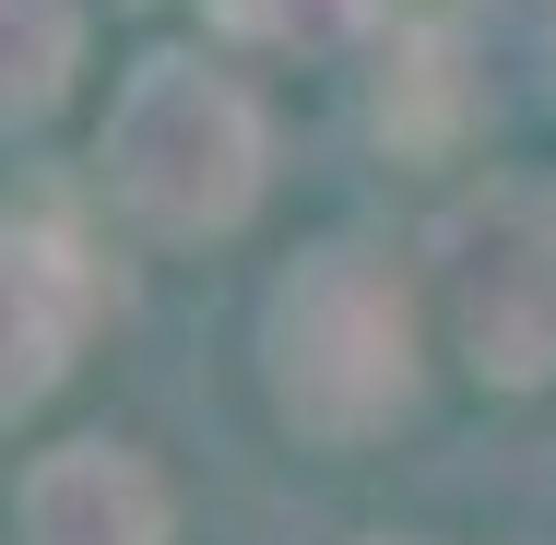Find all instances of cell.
<instances>
[{
	"label": "cell",
	"instance_id": "cell-1",
	"mask_svg": "<svg viewBox=\"0 0 556 545\" xmlns=\"http://www.w3.org/2000/svg\"><path fill=\"white\" fill-rule=\"evenodd\" d=\"M261 380H273V416L320 450H367L415 416L427 392V344H415V297L379 249H308L273 297H261Z\"/></svg>",
	"mask_w": 556,
	"mask_h": 545
},
{
	"label": "cell",
	"instance_id": "cell-2",
	"mask_svg": "<svg viewBox=\"0 0 556 545\" xmlns=\"http://www.w3.org/2000/svg\"><path fill=\"white\" fill-rule=\"evenodd\" d=\"M96 178L142 237H225L273 178V119L202 48H154L96 131Z\"/></svg>",
	"mask_w": 556,
	"mask_h": 545
},
{
	"label": "cell",
	"instance_id": "cell-3",
	"mask_svg": "<svg viewBox=\"0 0 556 545\" xmlns=\"http://www.w3.org/2000/svg\"><path fill=\"white\" fill-rule=\"evenodd\" d=\"M427 273L473 380L497 392L556 380V178H473L427 237Z\"/></svg>",
	"mask_w": 556,
	"mask_h": 545
},
{
	"label": "cell",
	"instance_id": "cell-4",
	"mask_svg": "<svg viewBox=\"0 0 556 545\" xmlns=\"http://www.w3.org/2000/svg\"><path fill=\"white\" fill-rule=\"evenodd\" d=\"M96 321V273L60 225H12L0 214V428L36 416L72 380V344Z\"/></svg>",
	"mask_w": 556,
	"mask_h": 545
},
{
	"label": "cell",
	"instance_id": "cell-5",
	"mask_svg": "<svg viewBox=\"0 0 556 545\" xmlns=\"http://www.w3.org/2000/svg\"><path fill=\"white\" fill-rule=\"evenodd\" d=\"M12 522L24 545H166V474L130 438H60L36 450Z\"/></svg>",
	"mask_w": 556,
	"mask_h": 545
},
{
	"label": "cell",
	"instance_id": "cell-6",
	"mask_svg": "<svg viewBox=\"0 0 556 545\" xmlns=\"http://www.w3.org/2000/svg\"><path fill=\"white\" fill-rule=\"evenodd\" d=\"M72 60H84V12L72 0H0V131H36L60 108Z\"/></svg>",
	"mask_w": 556,
	"mask_h": 545
},
{
	"label": "cell",
	"instance_id": "cell-7",
	"mask_svg": "<svg viewBox=\"0 0 556 545\" xmlns=\"http://www.w3.org/2000/svg\"><path fill=\"white\" fill-rule=\"evenodd\" d=\"M214 24L249 48H343L367 24V0H214Z\"/></svg>",
	"mask_w": 556,
	"mask_h": 545
},
{
	"label": "cell",
	"instance_id": "cell-8",
	"mask_svg": "<svg viewBox=\"0 0 556 545\" xmlns=\"http://www.w3.org/2000/svg\"><path fill=\"white\" fill-rule=\"evenodd\" d=\"M379 545H391V534H379Z\"/></svg>",
	"mask_w": 556,
	"mask_h": 545
}]
</instances>
